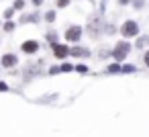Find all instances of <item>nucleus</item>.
Listing matches in <instances>:
<instances>
[{
  "label": "nucleus",
  "instance_id": "1",
  "mask_svg": "<svg viewBox=\"0 0 149 137\" xmlns=\"http://www.w3.org/2000/svg\"><path fill=\"white\" fill-rule=\"evenodd\" d=\"M127 53H129V43H125V41H123V43H118V45L114 47V53H112V55H114L116 59H123Z\"/></svg>",
  "mask_w": 149,
  "mask_h": 137
},
{
  "label": "nucleus",
  "instance_id": "2",
  "mask_svg": "<svg viewBox=\"0 0 149 137\" xmlns=\"http://www.w3.org/2000/svg\"><path fill=\"white\" fill-rule=\"evenodd\" d=\"M80 35H82V29H80V27H72V29H68V33H65V37H68L70 41H78Z\"/></svg>",
  "mask_w": 149,
  "mask_h": 137
},
{
  "label": "nucleus",
  "instance_id": "3",
  "mask_svg": "<svg viewBox=\"0 0 149 137\" xmlns=\"http://www.w3.org/2000/svg\"><path fill=\"white\" fill-rule=\"evenodd\" d=\"M123 35H125V37H133V35H137V25H135V23H127V25L123 27Z\"/></svg>",
  "mask_w": 149,
  "mask_h": 137
},
{
  "label": "nucleus",
  "instance_id": "4",
  "mask_svg": "<svg viewBox=\"0 0 149 137\" xmlns=\"http://www.w3.org/2000/svg\"><path fill=\"white\" fill-rule=\"evenodd\" d=\"M53 51H55L57 57H65V55H68V47H65V45H55Z\"/></svg>",
  "mask_w": 149,
  "mask_h": 137
},
{
  "label": "nucleus",
  "instance_id": "5",
  "mask_svg": "<svg viewBox=\"0 0 149 137\" xmlns=\"http://www.w3.org/2000/svg\"><path fill=\"white\" fill-rule=\"evenodd\" d=\"M37 47H39V45H37L35 41H27V43L23 45V49H25V51H29V53H31V51H37Z\"/></svg>",
  "mask_w": 149,
  "mask_h": 137
},
{
  "label": "nucleus",
  "instance_id": "6",
  "mask_svg": "<svg viewBox=\"0 0 149 137\" xmlns=\"http://www.w3.org/2000/svg\"><path fill=\"white\" fill-rule=\"evenodd\" d=\"M2 64H4V66H13V64H17V57H15V55H4Z\"/></svg>",
  "mask_w": 149,
  "mask_h": 137
},
{
  "label": "nucleus",
  "instance_id": "7",
  "mask_svg": "<svg viewBox=\"0 0 149 137\" xmlns=\"http://www.w3.org/2000/svg\"><path fill=\"white\" fill-rule=\"evenodd\" d=\"M68 4V0H59V2H57V6H65Z\"/></svg>",
  "mask_w": 149,
  "mask_h": 137
},
{
  "label": "nucleus",
  "instance_id": "8",
  "mask_svg": "<svg viewBox=\"0 0 149 137\" xmlns=\"http://www.w3.org/2000/svg\"><path fill=\"white\" fill-rule=\"evenodd\" d=\"M145 64H147V66H149V51H147V53H145Z\"/></svg>",
  "mask_w": 149,
  "mask_h": 137
},
{
  "label": "nucleus",
  "instance_id": "9",
  "mask_svg": "<svg viewBox=\"0 0 149 137\" xmlns=\"http://www.w3.org/2000/svg\"><path fill=\"white\" fill-rule=\"evenodd\" d=\"M127 2H129V0H120V4H127Z\"/></svg>",
  "mask_w": 149,
  "mask_h": 137
}]
</instances>
